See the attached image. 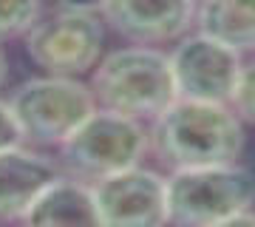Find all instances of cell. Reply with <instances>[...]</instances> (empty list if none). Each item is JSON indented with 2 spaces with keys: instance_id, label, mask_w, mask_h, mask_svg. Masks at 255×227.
Masks as SVG:
<instances>
[{
  "instance_id": "obj_1",
  "label": "cell",
  "mask_w": 255,
  "mask_h": 227,
  "mask_svg": "<svg viewBox=\"0 0 255 227\" xmlns=\"http://www.w3.org/2000/svg\"><path fill=\"white\" fill-rule=\"evenodd\" d=\"M150 145L170 168L230 165L244 151L241 117L227 102L179 100L153 119Z\"/></svg>"
},
{
  "instance_id": "obj_2",
  "label": "cell",
  "mask_w": 255,
  "mask_h": 227,
  "mask_svg": "<svg viewBox=\"0 0 255 227\" xmlns=\"http://www.w3.org/2000/svg\"><path fill=\"white\" fill-rule=\"evenodd\" d=\"M91 91L102 108L133 119H156L179 100L170 57L156 48H119L97 63Z\"/></svg>"
},
{
  "instance_id": "obj_3",
  "label": "cell",
  "mask_w": 255,
  "mask_h": 227,
  "mask_svg": "<svg viewBox=\"0 0 255 227\" xmlns=\"http://www.w3.org/2000/svg\"><path fill=\"white\" fill-rule=\"evenodd\" d=\"M255 208V176L236 162L176 168L167 179V222L241 225Z\"/></svg>"
},
{
  "instance_id": "obj_4",
  "label": "cell",
  "mask_w": 255,
  "mask_h": 227,
  "mask_svg": "<svg viewBox=\"0 0 255 227\" xmlns=\"http://www.w3.org/2000/svg\"><path fill=\"white\" fill-rule=\"evenodd\" d=\"M23 139L34 145H63L97 111V97L74 77H37L23 82L9 100Z\"/></svg>"
},
{
  "instance_id": "obj_5",
  "label": "cell",
  "mask_w": 255,
  "mask_h": 227,
  "mask_svg": "<svg viewBox=\"0 0 255 227\" xmlns=\"http://www.w3.org/2000/svg\"><path fill=\"white\" fill-rule=\"evenodd\" d=\"M147 142L150 136L142 128V119L97 108L60 145V151H63L65 165L77 176L97 182L102 176L139 165Z\"/></svg>"
},
{
  "instance_id": "obj_6",
  "label": "cell",
  "mask_w": 255,
  "mask_h": 227,
  "mask_svg": "<svg viewBox=\"0 0 255 227\" xmlns=\"http://www.w3.org/2000/svg\"><path fill=\"white\" fill-rule=\"evenodd\" d=\"M105 43V28L97 11L60 6L48 17H37L26 31L28 57L48 74L77 77L97 68Z\"/></svg>"
},
{
  "instance_id": "obj_7",
  "label": "cell",
  "mask_w": 255,
  "mask_h": 227,
  "mask_svg": "<svg viewBox=\"0 0 255 227\" xmlns=\"http://www.w3.org/2000/svg\"><path fill=\"white\" fill-rule=\"evenodd\" d=\"M173 80L179 97L204 102H227L233 100L241 77V57L233 45L221 43L216 37L199 34L184 37L170 54Z\"/></svg>"
},
{
  "instance_id": "obj_8",
  "label": "cell",
  "mask_w": 255,
  "mask_h": 227,
  "mask_svg": "<svg viewBox=\"0 0 255 227\" xmlns=\"http://www.w3.org/2000/svg\"><path fill=\"white\" fill-rule=\"evenodd\" d=\"M100 225L150 227L167 222V179L145 168H125L94 185Z\"/></svg>"
},
{
  "instance_id": "obj_9",
  "label": "cell",
  "mask_w": 255,
  "mask_h": 227,
  "mask_svg": "<svg viewBox=\"0 0 255 227\" xmlns=\"http://www.w3.org/2000/svg\"><path fill=\"white\" fill-rule=\"evenodd\" d=\"M196 0H105L102 17L114 31L150 45L173 40L193 23Z\"/></svg>"
},
{
  "instance_id": "obj_10",
  "label": "cell",
  "mask_w": 255,
  "mask_h": 227,
  "mask_svg": "<svg viewBox=\"0 0 255 227\" xmlns=\"http://www.w3.org/2000/svg\"><path fill=\"white\" fill-rule=\"evenodd\" d=\"M57 176L60 171L48 156L23 151L20 145L0 148V219H26L34 199Z\"/></svg>"
},
{
  "instance_id": "obj_11",
  "label": "cell",
  "mask_w": 255,
  "mask_h": 227,
  "mask_svg": "<svg viewBox=\"0 0 255 227\" xmlns=\"http://www.w3.org/2000/svg\"><path fill=\"white\" fill-rule=\"evenodd\" d=\"M28 225L37 227H85L100 225V210H97V196L94 188L82 185L77 179H63L57 176L48 182L43 193L28 208L26 219Z\"/></svg>"
},
{
  "instance_id": "obj_12",
  "label": "cell",
  "mask_w": 255,
  "mask_h": 227,
  "mask_svg": "<svg viewBox=\"0 0 255 227\" xmlns=\"http://www.w3.org/2000/svg\"><path fill=\"white\" fill-rule=\"evenodd\" d=\"M196 23L236 51L255 48V0H199Z\"/></svg>"
},
{
  "instance_id": "obj_13",
  "label": "cell",
  "mask_w": 255,
  "mask_h": 227,
  "mask_svg": "<svg viewBox=\"0 0 255 227\" xmlns=\"http://www.w3.org/2000/svg\"><path fill=\"white\" fill-rule=\"evenodd\" d=\"M40 17V0H0V40L26 34Z\"/></svg>"
},
{
  "instance_id": "obj_14",
  "label": "cell",
  "mask_w": 255,
  "mask_h": 227,
  "mask_svg": "<svg viewBox=\"0 0 255 227\" xmlns=\"http://www.w3.org/2000/svg\"><path fill=\"white\" fill-rule=\"evenodd\" d=\"M230 105H233V111L241 119H247V122L255 125V63L241 68V77H238L236 94H233Z\"/></svg>"
},
{
  "instance_id": "obj_15",
  "label": "cell",
  "mask_w": 255,
  "mask_h": 227,
  "mask_svg": "<svg viewBox=\"0 0 255 227\" xmlns=\"http://www.w3.org/2000/svg\"><path fill=\"white\" fill-rule=\"evenodd\" d=\"M23 142V134H20V125L14 114H11L9 102H0V148H11Z\"/></svg>"
},
{
  "instance_id": "obj_16",
  "label": "cell",
  "mask_w": 255,
  "mask_h": 227,
  "mask_svg": "<svg viewBox=\"0 0 255 227\" xmlns=\"http://www.w3.org/2000/svg\"><path fill=\"white\" fill-rule=\"evenodd\" d=\"M65 9H82V11H102L105 0H57Z\"/></svg>"
},
{
  "instance_id": "obj_17",
  "label": "cell",
  "mask_w": 255,
  "mask_h": 227,
  "mask_svg": "<svg viewBox=\"0 0 255 227\" xmlns=\"http://www.w3.org/2000/svg\"><path fill=\"white\" fill-rule=\"evenodd\" d=\"M6 71H9V63H6V51L0 48V85H3V80H6Z\"/></svg>"
}]
</instances>
